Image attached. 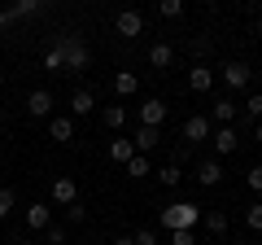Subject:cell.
Instances as JSON below:
<instances>
[{
    "label": "cell",
    "mask_w": 262,
    "mask_h": 245,
    "mask_svg": "<svg viewBox=\"0 0 262 245\" xmlns=\"http://www.w3.org/2000/svg\"><path fill=\"white\" fill-rule=\"evenodd\" d=\"M158 219H162L166 232H192V228L201 223V206H196V201H170Z\"/></svg>",
    "instance_id": "cell-1"
},
{
    "label": "cell",
    "mask_w": 262,
    "mask_h": 245,
    "mask_svg": "<svg viewBox=\"0 0 262 245\" xmlns=\"http://www.w3.org/2000/svg\"><path fill=\"white\" fill-rule=\"evenodd\" d=\"M53 48L61 53V70H88V44L79 35H57Z\"/></svg>",
    "instance_id": "cell-2"
},
{
    "label": "cell",
    "mask_w": 262,
    "mask_h": 245,
    "mask_svg": "<svg viewBox=\"0 0 262 245\" xmlns=\"http://www.w3.org/2000/svg\"><path fill=\"white\" fill-rule=\"evenodd\" d=\"M210 132H214V122L206 118V114H192V118L179 127V136H184V145H201V140H210Z\"/></svg>",
    "instance_id": "cell-3"
},
{
    "label": "cell",
    "mask_w": 262,
    "mask_h": 245,
    "mask_svg": "<svg viewBox=\"0 0 262 245\" xmlns=\"http://www.w3.org/2000/svg\"><path fill=\"white\" fill-rule=\"evenodd\" d=\"M114 31H118L122 39H131V35H140V31H144V13H140V9H122L118 18H114Z\"/></svg>",
    "instance_id": "cell-4"
},
{
    "label": "cell",
    "mask_w": 262,
    "mask_h": 245,
    "mask_svg": "<svg viewBox=\"0 0 262 245\" xmlns=\"http://www.w3.org/2000/svg\"><path fill=\"white\" fill-rule=\"evenodd\" d=\"M53 92H48V88H35V92L27 96V114L31 118H48V114H53Z\"/></svg>",
    "instance_id": "cell-5"
},
{
    "label": "cell",
    "mask_w": 262,
    "mask_h": 245,
    "mask_svg": "<svg viewBox=\"0 0 262 245\" xmlns=\"http://www.w3.org/2000/svg\"><path fill=\"white\" fill-rule=\"evenodd\" d=\"M22 219H27V228H31V232H44V228L53 223V210H48L44 201H31V206L22 210Z\"/></svg>",
    "instance_id": "cell-6"
},
{
    "label": "cell",
    "mask_w": 262,
    "mask_h": 245,
    "mask_svg": "<svg viewBox=\"0 0 262 245\" xmlns=\"http://www.w3.org/2000/svg\"><path fill=\"white\" fill-rule=\"evenodd\" d=\"M53 201H57V206H75V201H79V184L70 175L53 179Z\"/></svg>",
    "instance_id": "cell-7"
},
{
    "label": "cell",
    "mask_w": 262,
    "mask_h": 245,
    "mask_svg": "<svg viewBox=\"0 0 262 245\" xmlns=\"http://www.w3.org/2000/svg\"><path fill=\"white\" fill-rule=\"evenodd\" d=\"M70 114H75V118L96 114V96H92V88H75V96H70Z\"/></svg>",
    "instance_id": "cell-8"
},
{
    "label": "cell",
    "mask_w": 262,
    "mask_h": 245,
    "mask_svg": "<svg viewBox=\"0 0 262 245\" xmlns=\"http://www.w3.org/2000/svg\"><path fill=\"white\" fill-rule=\"evenodd\" d=\"M249 66H245V62H223V84L227 88H249Z\"/></svg>",
    "instance_id": "cell-9"
},
{
    "label": "cell",
    "mask_w": 262,
    "mask_h": 245,
    "mask_svg": "<svg viewBox=\"0 0 262 245\" xmlns=\"http://www.w3.org/2000/svg\"><path fill=\"white\" fill-rule=\"evenodd\" d=\"M188 88H192V92H210V88H214V70H210L206 62H196V66L188 70Z\"/></svg>",
    "instance_id": "cell-10"
},
{
    "label": "cell",
    "mask_w": 262,
    "mask_h": 245,
    "mask_svg": "<svg viewBox=\"0 0 262 245\" xmlns=\"http://www.w3.org/2000/svg\"><path fill=\"white\" fill-rule=\"evenodd\" d=\"M210 140H214L219 153H236L241 149V132H236V127H219V132H210Z\"/></svg>",
    "instance_id": "cell-11"
},
{
    "label": "cell",
    "mask_w": 262,
    "mask_h": 245,
    "mask_svg": "<svg viewBox=\"0 0 262 245\" xmlns=\"http://www.w3.org/2000/svg\"><path fill=\"white\" fill-rule=\"evenodd\" d=\"M162 122H166V105L162 101H144L140 105V127H158L162 132Z\"/></svg>",
    "instance_id": "cell-12"
},
{
    "label": "cell",
    "mask_w": 262,
    "mask_h": 245,
    "mask_svg": "<svg viewBox=\"0 0 262 245\" xmlns=\"http://www.w3.org/2000/svg\"><path fill=\"white\" fill-rule=\"evenodd\" d=\"M196 184H206V189H214V184H223V167H219L214 158H206L201 167H196Z\"/></svg>",
    "instance_id": "cell-13"
},
{
    "label": "cell",
    "mask_w": 262,
    "mask_h": 245,
    "mask_svg": "<svg viewBox=\"0 0 262 245\" xmlns=\"http://www.w3.org/2000/svg\"><path fill=\"white\" fill-rule=\"evenodd\" d=\"M158 140H162V132H158V127H136V136H131L136 153H149V149H158Z\"/></svg>",
    "instance_id": "cell-14"
},
{
    "label": "cell",
    "mask_w": 262,
    "mask_h": 245,
    "mask_svg": "<svg viewBox=\"0 0 262 245\" xmlns=\"http://www.w3.org/2000/svg\"><path fill=\"white\" fill-rule=\"evenodd\" d=\"M170 62H175V48H170L166 39H158V44H149V66H158V70H166Z\"/></svg>",
    "instance_id": "cell-15"
},
{
    "label": "cell",
    "mask_w": 262,
    "mask_h": 245,
    "mask_svg": "<svg viewBox=\"0 0 262 245\" xmlns=\"http://www.w3.org/2000/svg\"><path fill=\"white\" fill-rule=\"evenodd\" d=\"M232 118H236V101L219 96V101H214V110H210V122H219V127H232Z\"/></svg>",
    "instance_id": "cell-16"
},
{
    "label": "cell",
    "mask_w": 262,
    "mask_h": 245,
    "mask_svg": "<svg viewBox=\"0 0 262 245\" xmlns=\"http://www.w3.org/2000/svg\"><path fill=\"white\" fill-rule=\"evenodd\" d=\"M48 136H53L57 145H70L75 140V118H53L48 122Z\"/></svg>",
    "instance_id": "cell-17"
},
{
    "label": "cell",
    "mask_w": 262,
    "mask_h": 245,
    "mask_svg": "<svg viewBox=\"0 0 262 245\" xmlns=\"http://www.w3.org/2000/svg\"><path fill=\"white\" fill-rule=\"evenodd\" d=\"M114 92L118 96H136L140 92V79L131 75V70H114Z\"/></svg>",
    "instance_id": "cell-18"
},
{
    "label": "cell",
    "mask_w": 262,
    "mask_h": 245,
    "mask_svg": "<svg viewBox=\"0 0 262 245\" xmlns=\"http://www.w3.org/2000/svg\"><path fill=\"white\" fill-rule=\"evenodd\" d=\"M101 122L110 127L114 136H118L122 127H127V110H122V105H105V110H101Z\"/></svg>",
    "instance_id": "cell-19"
},
{
    "label": "cell",
    "mask_w": 262,
    "mask_h": 245,
    "mask_svg": "<svg viewBox=\"0 0 262 245\" xmlns=\"http://www.w3.org/2000/svg\"><path fill=\"white\" fill-rule=\"evenodd\" d=\"M110 158H114V162H122V167H127V162L136 158V145H131L127 136H114V140H110Z\"/></svg>",
    "instance_id": "cell-20"
},
{
    "label": "cell",
    "mask_w": 262,
    "mask_h": 245,
    "mask_svg": "<svg viewBox=\"0 0 262 245\" xmlns=\"http://www.w3.org/2000/svg\"><path fill=\"white\" fill-rule=\"evenodd\" d=\"M201 223H206L214 236H223V232H227V215H223V210H201Z\"/></svg>",
    "instance_id": "cell-21"
},
{
    "label": "cell",
    "mask_w": 262,
    "mask_h": 245,
    "mask_svg": "<svg viewBox=\"0 0 262 245\" xmlns=\"http://www.w3.org/2000/svg\"><path fill=\"white\" fill-rule=\"evenodd\" d=\"M158 179L166 184V189H179V184H184V171H179V162H166V167L158 171Z\"/></svg>",
    "instance_id": "cell-22"
},
{
    "label": "cell",
    "mask_w": 262,
    "mask_h": 245,
    "mask_svg": "<svg viewBox=\"0 0 262 245\" xmlns=\"http://www.w3.org/2000/svg\"><path fill=\"white\" fill-rule=\"evenodd\" d=\"M13 210H18V193H13V189H0V219H9Z\"/></svg>",
    "instance_id": "cell-23"
},
{
    "label": "cell",
    "mask_w": 262,
    "mask_h": 245,
    "mask_svg": "<svg viewBox=\"0 0 262 245\" xmlns=\"http://www.w3.org/2000/svg\"><path fill=\"white\" fill-rule=\"evenodd\" d=\"M245 228H249V232H262V201H253V206L245 210Z\"/></svg>",
    "instance_id": "cell-24"
},
{
    "label": "cell",
    "mask_w": 262,
    "mask_h": 245,
    "mask_svg": "<svg viewBox=\"0 0 262 245\" xmlns=\"http://www.w3.org/2000/svg\"><path fill=\"white\" fill-rule=\"evenodd\" d=\"M158 13H162V18H184V0H162Z\"/></svg>",
    "instance_id": "cell-25"
},
{
    "label": "cell",
    "mask_w": 262,
    "mask_h": 245,
    "mask_svg": "<svg viewBox=\"0 0 262 245\" xmlns=\"http://www.w3.org/2000/svg\"><path fill=\"white\" fill-rule=\"evenodd\" d=\"M127 175H136V179H140V175H149V158H144V153H136V158L127 162Z\"/></svg>",
    "instance_id": "cell-26"
},
{
    "label": "cell",
    "mask_w": 262,
    "mask_h": 245,
    "mask_svg": "<svg viewBox=\"0 0 262 245\" xmlns=\"http://www.w3.org/2000/svg\"><path fill=\"white\" fill-rule=\"evenodd\" d=\"M44 241H48V245H66V228H61V223H48V228H44Z\"/></svg>",
    "instance_id": "cell-27"
},
{
    "label": "cell",
    "mask_w": 262,
    "mask_h": 245,
    "mask_svg": "<svg viewBox=\"0 0 262 245\" xmlns=\"http://www.w3.org/2000/svg\"><path fill=\"white\" fill-rule=\"evenodd\" d=\"M245 110H249V122H262V92H253L245 101Z\"/></svg>",
    "instance_id": "cell-28"
},
{
    "label": "cell",
    "mask_w": 262,
    "mask_h": 245,
    "mask_svg": "<svg viewBox=\"0 0 262 245\" xmlns=\"http://www.w3.org/2000/svg\"><path fill=\"white\" fill-rule=\"evenodd\" d=\"M83 219H88V210L79 206V201H75V206H66V223H70V228H79Z\"/></svg>",
    "instance_id": "cell-29"
},
{
    "label": "cell",
    "mask_w": 262,
    "mask_h": 245,
    "mask_svg": "<svg viewBox=\"0 0 262 245\" xmlns=\"http://www.w3.org/2000/svg\"><path fill=\"white\" fill-rule=\"evenodd\" d=\"M245 184H249L253 193H262V162H258V167H249V171H245Z\"/></svg>",
    "instance_id": "cell-30"
},
{
    "label": "cell",
    "mask_w": 262,
    "mask_h": 245,
    "mask_svg": "<svg viewBox=\"0 0 262 245\" xmlns=\"http://www.w3.org/2000/svg\"><path fill=\"white\" fill-rule=\"evenodd\" d=\"M44 70H57V75H61V53H57V48L44 53Z\"/></svg>",
    "instance_id": "cell-31"
},
{
    "label": "cell",
    "mask_w": 262,
    "mask_h": 245,
    "mask_svg": "<svg viewBox=\"0 0 262 245\" xmlns=\"http://www.w3.org/2000/svg\"><path fill=\"white\" fill-rule=\"evenodd\" d=\"M131 245H158V236L149 228H140V232H131Z\"/></svg>",
    "instance_id": "cell-32"
},
{
    "label": "cell",
    "mask_w": 262,
    "mask_h": 245,
    "mask_svg": "<svg viewBox=\"0 0 262 245\" xmlns=\"http://www.w3.org/2000/svg\"><path fill=\"white\" fill-rule=\"evenodd\" d=\"M170 245H196L192 232H170Z\"/></svg>",
    "instance_id": "cell-33"
},
{
    "label": "cell",
    "mask_w": 262,
    "mask_h": 245,
    "mask_svg": "<svg viewBox=\"0 0 262 245\" xmlns=\"http://www.w3.org/2000/svg\"><path fill=\"white\" fill-rule=\"evenodd\" d=\"M253 140H258V145H262V122H253Z\"/></svg>",
    "instance_id": "cell-34"
},
{
    "label": "cell",
    "mask_w": 262,
    "mask_h": 245,
    "mask_svg": "<svg viewBox=\"0 0 262 245\" xmlns=\"http://www.w3.org/2000/svg\"><path fill=\"white\" fill-rule=\"evenodd\" d=\"M114 245H131V236H118V241H114Z\"/></svg>",
    "instance_id": "cell-35"
}]
</instances>
